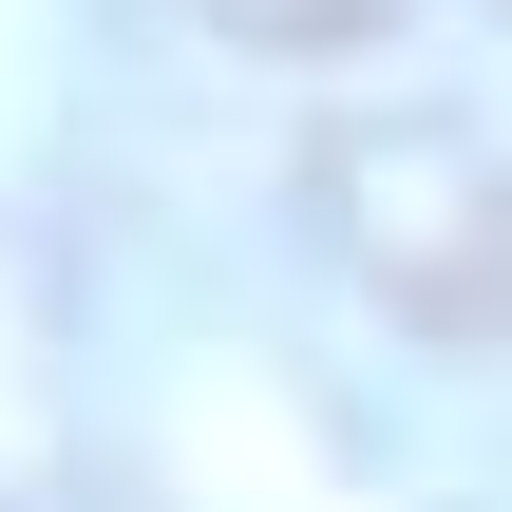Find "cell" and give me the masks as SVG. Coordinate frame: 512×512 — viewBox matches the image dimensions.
I'll use <instances>...</instances> for the list:
<instances>
[{
    "instance_id": "6da1fadb",
    "label": "cell",
    "mask_w": 512,
    "mask_h": 512,
    "mask_svg": "<svg viewBox=\"0 0 512 512\" xmlns=\"http://www.w3.org/2000/svg\"><path fill=\"white\" fill-rule=\"evenodd\" d=\"M228 19H247V38H342L361 0H228Z\"/></svg>"
}]
</instances>
